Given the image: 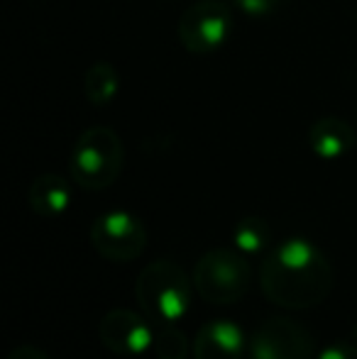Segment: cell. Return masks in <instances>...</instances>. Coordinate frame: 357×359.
Masks as SVG:
<instances>
[{"instance_id":"6da1fadb","label":"cell","mask_w":357,"mask_h":359,"mask_svg":"<svg viewBox=\"0 0 357 359\" xmlns=\"http://www.w3.org/2000/svg\"><path fill=\"white\" fill-rule=\"evenodd\" d=\"M333 266L328 257L306 237H289L271 247L260 266V288L274 306L314 308L333 291Z\"/></svg>"},{"instance_id":"7a4b0ae2","label":"cell","mask_w":357,"mask_h":359,"mask_svg":"<svg viewBox=\"0 0 357 359\" xmlns=\"http://www.w3.org/2000/svg\"><path fill=\"white\" fill-rule=\"evenodd\" d=\"M194 293V279L186 276V271L177 262L169 259H157L147 264L135 281L137 306L154 327L179 325L191 311Z\"/></svg>"},{"instance_id":"3957f363","label":"cell","mask_w":357,"mask_h":359,"mask_svg":"<svg viewBox=\"0 0 357 359\" xmlns=\"http://www.w3.org/2000/svg\"><path fill=\"white\" fill-rule=\"evenodd\" d=\"M196 293L210 306H233L252 286V266L238 247H213L194 266Z\"/></svg>"},{"instance_id":"277c9868","label":"cell","mask_w":357,"mask_h":359,"mask_svg":"<svg viewBox=\"0 0 357 359\" xmlns=\"http://www.w3.org/2000/svg\"><path fill=\"white\" fill-rule=\"evenodd\" d=\"M125 149L120 137L105 125H95L81 133L72 151L69 171L72 179L86 191H103L118 181L123 171Z\"/></svg>"},{"instance_id":"5b68a950","label":"cell","mask_w":357,"mask_h":359,"mask_svg":"<svg viewBox=\"0 0 357 359\" xmlns=\"http://www.w3.org/2000/svg\"><path fill=\"white\" fill-rule=\"evenodd\" d=\"M177 34L186 52H215L233 34V10L223 0H198L181 13Z\"/></svg>"},{"instance_id":"8992f818","label":"cell","mask_w":357,"mask_h":359,"mask_svg":"<svg viewBox=\"0 0 357 359\" xmlns=\"http://www.w3.org/2000/svg\"><path fill=\"white\" fill-rule=\"evenodd\" d=\"M250 359H316V337L294 318H264L248 340Z\"/></svg>"},{"instance_id":"52a82bcc","label":"cell","mask_w":357,"mask_h":359,"mask_svg":"<svg viewBox=\"0 0 357 359\" xmlns=\"http://www.w3.org/2000/svg\"><path fill=\"white\" fill-rule=\"evenodd\" d=\"M90 245L108 262H135L147 247V227L128 210H110L93 220Z\"/></svg>"},{"instance_id":"ba28073f","label":"cell","mask_w":357,"mask_h":359,"mask_svg":"<svg viewBox=\"0 0 357 359\" xmlns=\"http://www.w3.org/2000/svg\"><path fill=\"white\" fill-rule=\"evenodd\" d=\"M98 340L115 355L137 357L154 347V325L144 318V313L113 308L100 318Z\"/></svg>"},{"instance_id":"9c48e42d","label":"cell","mask_w":357,"mask_h":359,"mask_svg":"<svg viewBox=\"0 0 357 359\" xmlns=\"http://www.w3.org/2000/svg\"><path fill=\"white\" fill-rule=\"evenodd\" d=\"M245 350H248L245 332L233 320L203 323L191 342L194 359H243Z\"/></svg>"},{"instance_id":"30bf717a","label":"cell","mask_w":357,"mask_h":359,"mask_svg":"<svg viewBox=\"0 0 357 359\" xmlns=\"http://www.w3.org/2000/svg\"><path fill=\"white\" fill-rule=\"evenodd\" d=\"M309 147L318 159H340L355 147V130L343 118H321L309 128Z\"/></svg>"},{"instance_id":"8fae6325","label":"cell","mask_w":357,"mask_h":359,"mask_svg":"<svg viewBox=\"0 0 357 359\" xmlns=\"http://www.w3.org/2000/svg\"><path fill=\"white\" fill-rule=\"evenodd\" d=\"M29 205L44 217L64 215L72 205V186L59 174H39L29 186Z\"/></svg>"},{"instance_id":"7c38bea8","label":"cell","mask_w":357,"mask_h":359,"mask_svg":"<svg viewBox=\"0 0 357 359\" xmlns=\"http://www.w3.org/2000/svg\"><path fill=\"white\" fill-rule=\"evenodd\" d=\"M118 88L120 76L110 62H95L83 76V93H86L88 103L93 105H108L115 98Z\"/></svg>"},{"instance_id":"4fadbf2b","label":"cell","mask_w":357,"mask_h":359,"mask_svg":"<svg viewBox=\"0 0 357 359\" xmlns=\"http://www.w3.org/2000/svg\"><path fill=\"white\" fill-rule=\"evenodd\" d=\"M233 245L245 255H260L271 245V227L264 217L248 215L235 225Z\"/></svg>"},{"instance_id":"5bb4252c","label":"cell","mask_w":357,"mask_h":359,"mask_svg":"<svg viewBox=\"0 0 357 359\" xmlns=\"http://www.w3.org/2000/svg\"><path fill=\"white\" fill-rule=\"evenodd\" d=\"M154 355L157 359H186L189 357V340L177 325H157L154 327Z\"/></svg>"},{"instance_id":"9a60e30c","label":"cell","mask_w":357,"mask_h":359,"mask_svg":"<svg viewBox=\"0 0 357 359\" xmlns=\"http://www.w3.org/2000/svg\"><path fill=\"white\" fill-rule=\"evenodd\" d=\"M316 359H357V345L355 342H345V340L330 342V345H325L323 350L316 355Z\"/></svg>"},{"instance_id":"2e32d148","label":"cell","mask_w":357,"mask_h":359,"mask_svg":"<svg viewBox=\"0 0 357 359\" xmlns=\"http://www.w3.org/2000/svg\"><path fill=\"white\" fill-rule=\"evenodd\" d=\"M279 3H284V0H235V5L243 13L255 15V18H262V15L271 13L274 8H279Z\"/></svg>"},{"instance_id":"e0dca14e","label":"cell","mask_w":357,"mask_h":359,"mask_svg":"<svg viewBox=\"0 0 357 359\" xmlns=\"http://www.w3.org/2000/svg\"><path fill=\"white\" fill-rule=\"evenodd\" d=\"M8 359H49V357H47V352L34 345H18L8 355Z\"/></svg>"},{"instance_id":"ac0fdd59","label":"cell","mask_w":357,"mask_h":359,"mask_svg":"<svg viewBox=\"0 0 357 359\" xmlns=\"http://www.w3.org/2000/svg\"><path fill=\"white\" fill-rule=\"evenodd\" d=\"M353 342H355V345H357V325L353 327Z\"/></svg>"}]
</instances>
